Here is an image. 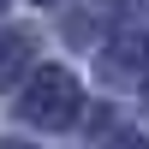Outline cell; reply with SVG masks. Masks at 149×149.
Wrapping results in <instances>:
<instances>
[{
	"instance_id": "cell-3",
	"label": "cell",
	"mask_w": 149,
	"mask_h": 149,
	"mask_svg": "<svg viewBox=\"0 0 149 149\" xmlns=\"http://www.w3.org/2000/svg\"><path fill=\"white\" fill-rule=\"evenodd\" d=\"M0 6H6V0H0Z\"/></svg>"
},
{
	"instance_id": "cell-4",
	"label": "cell",
	"mask_w": 149,
	"mask_h": 149,
	"mask_svg": "<svg viewBox=\"0 0 149 149\" xmlns=\"http://www.w3.org/2000/svg\"><path fill=\"white\" fill-rule=\"evenodd\" d=\"M42 6H48V0H42Z\"/></svg>"
},
{
	"instance_id": "cell-2",
	"label": "cell",
	"mask_w": 149,
	"mask_h": 149,
	"mask_svg": "<svg viewBox=\"0 0 149 149\" xmlns=\"http://www.w3.org/2000/svg\"><path fill=\"white\" fill-rule=\"evenodd\" d=\"M30 66V36H0V90Z\"/></svg>"
},
{
	"instance_id": "cell-1",
	"label": "cell",
	"mask_w": 149,
	"mask_h": 149,
	"mask_svg": "<svg viewBox=\"0 0 149 149\" xmlns=\"http://www.w3.org/2000/svg\"><path fill=\"white\" fill-rule=\"evenodd\" d=\"M24 113H30L36 125H72V119H78V78H72V72H60V66H48L42 78L30 84Z\"/></svg>"
}]
</instances>
